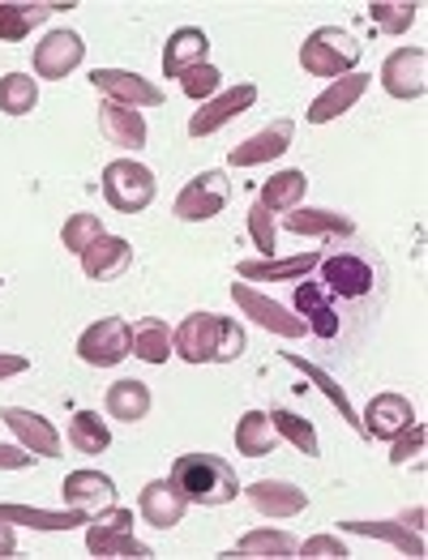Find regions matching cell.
Instances as JSON below:
<instances>
[{
    "instance_id": "obj_39",
    "label": "cell",
    "mask_w": 428,
    "mask_h": 560,
    "mask_svg": "<svg viewBox=\"0 0 428 560\" xmlns=\"http://www.w3.org/2000/svg\"><path fill=\"white\" fill-rule=\"evenodd\" d=\"M266 416H270L275 432L284 436L287 445H296V450H300V454H309V458H317V454H322L317 432H313V423H309V420H300L296 411H284V407H279V411H266Z\"/></svg>"
},
{
    "instance_id": "obj_15",
    "label": "cell",
    "mask_w": 428,
    "mask_h": 560,
    "mask_svg": "<svg viewBox=\"0 0 428 560\" xmlns=\"http://www.w3.org/2000/svg\"><path fill=\"white\" fill-rule=\"evenodd\" d=\"M0 420L18 436V445H26L35 458H60V432L51 428L48 416L26 411V407H0Z\"/></svg>"
},
{
    "instance_id": "obj_7",
    "label": "cell",
    "mask_w": 428,
    "mask_h": 560,
    "mask_svg": "<svg viewBox=\"0 0 428 560\" xmlns=\"http://www.w3.org/2000/svg\"><path fill=\"white\" fill-rule=\"evenodd\" d=\"M86 552H91V557H138V560L154 557L142 539L134 535V514L120 510V505L103 510V514L86 526Z\"/></svg>"
},
{
    "instance_id": "obj_23",
    "label": "cell",
    "mask_w": 428,
    "mask_h": 560,
    "mask_svg": "<svg viewBox=\"0 0 428 560\" xmlns=\"http://www.w3.org/2000/svg\"><path fill=\"white\" fill-rule=\"evenodd\" d=\"M197 65H210V39H206V31H197V26L172 31V39L163 44V73L167 78H185Z\"/></svg>"
},
{
    "instance_id": "obj_16",
    "label": "cell",
    "mask_w": 428,
    "mask_h": 560,
    "mask_svg": "<svg viewBox=\"0 0 428 560\" xmlns=\"http://www.w3.org/2000/svg\"><path fill=\"white\" fill-rule=\"evenodd\" d=\"M291 304H296L300 322L309 326V334H317V338H334V334L343 329V317H338V308H334V295L322 287V282L296 279V295H291Z\"/></svg>"
},
{
    "instance_id": "obj_20",
    "label": "cell",
    "mask_w": 428,
    "mask_h": 560,
    "mask_svg": "<svg viewBox=\"0 0 428 560\" xmlns=\"http://www.w3.org/2000/svg\"><path fill=\"white\" fill-rule=\"evenodd\" d=\"M244 497H248V505L262 517H296L309 510L304 488H296L287 479H257V483L244 488Z\"/></svg>"
},
{
    "instance_id": "obj_25",
    "label": "cell",
    "mask_w": 428,
    "mask_h": 560,
    "mask_svg": "<svg viewBox=\"0 0 428 560\" xmlns=\"http://www.w3.org/2000/svg\"><path fill=\"white\" fill-rule=\"evenodd\" d=\"M99 129H103V138L112 141V145H120V150H142L146 145V116L138 107H125V103H107L103 98Z\"/></svg>"
},
{
    "instance_id": "obj_47",
    "label": "cell",
    "mask_w": 428,
    "mask_h": 560,
    "mask_svg": "<svg viewBox=\"0 0 428 560\" xmlns=\"http://www.w3.org/2000/svg\"><path fill=\"white\" fill-rule=\"evenodd\" d=\"M18 552V535H13V522H0V557H13Z\"/></svg>"
},
{
    "instance_id": "obj_26",
    "label": "cell",
    "mask_w": 428,
    "mask_h": 560,
    "mask_svg": "<svg viewBox=\"0 0 428 560\" xmlns=\"http://www.w3.org/2000/svg\"><path fill=\"white\" fill-rule=\"evenodd\" d=\"M284 232L313 235V240H347L356 232V223L338 210H313V206H296L284 214Z\"/></svg>"
},
{
    "instance_id": "obj_46",
    "label": "cell",
    "mask_w": 428,
    "mask_h": 560,
    "mask_svg": "<svg viewBox=\"0 0 428 560\" xmlns=\"http://www.w3.org/2000/svg\"><path fill=\"white\" fill-rule=\"evenodd\" d=\"M31 369V360L26 355H13V351H0V381H9V376H22Z\"/></svg>"
},
{
    "instance_id": "obj_19",
    "label": "cell",
    "mask_w": 428,
    "mask_h": 560,
    "mask_svg": "<svg viewBox=\"0 0 428 560\" xmlns=\"http://www.w3.org/2000/svg\"><path fill=\"white\" fill-rule=\"evenodd\" d=\"M134 266V244L125 235H99L95 244L82 253V275L91 282H112L120 279Z\"/></svg>"
},
{
    "instance_id": "obj_9",
    "label": "cell",
    "mask_w": 428,
    "mask_h": 560,
    "mask_svg": "<svg viewBox=\"0 0 428 560\" xmlns=\"http://www.w3.org/2000/svg\"><path fill=\"white\" fill-rule=\"evenodd\" d=\"M253 103H257V86H253V82H236V86L219 91L215 98L197 103V112L189 116V138H210V133H219L228 120H236L240 112H248Z\"/></svg>"
},
{
    "instance_id": "obj_11",
    "label": "cell",
    "mask_w": 428,
    "mask_h": 560,
    "mask_svg": "<svg viewBox=\"0 0 428 560\" xmlns=\"http://www.w3.org/2000/svg\"><path fill=\"white\" fill-rule=\"evenodd\" d=\"M232 300H236L240 313H244L248 322H257V326L270 329V334H279V338H304V334H309V326H304L300 317H291L279 300L253 291L248 282H232Z\"/></svg>"
},
{
    "instance_id": "obj_35",
    "label": "cell",
    "mask_w": 428,
    "mask_h": 560,
    "mask_svg": "<svg viewBox=\"0 0 428 560\" xmlns=\"http://www.w3.org/2000/svg\"><path fill=\"white\" fill-rule=\"evenodd\" d=\"M296 535H287V530H248L244 539H240L236 548H232V557H253V560H266V557H275V560H287V557H296Z\"/></svg>"
},
{
    "instance_id": "obj_29",
    "label": "cell",
    "mask_w": 428,
    "mask_h": 560,
    "mask_svg": "<svg viewBox=\"0 0 428 560\" xmlns=\"http://www.w3.org/2000/svg\"><path fill=\"white\" fill-rule=\"evenodd\" d=\"M150 385L146 381H134V376H125V381H116L112 389H107V416L120 423H138L150 416Z\"/></svg>"
},
{
    "instance_id": "obj_44",
    "label": "cell",
    "mask_w": 428,
    "mask_h": 560,
    "mask_svg": "<svg viewBox=\"0 0 428 560\" xmlns=\"http://www.w3.org/2000/svg\"><path fill=\"white\" fill-rule=\"evenodd\" d=\"M296 552H300V557H309V560H343V557H351V552H347V544H343L338 535H313V539H304Z\"/></svg>"
},
{
    "instance_id": "obj_40",
    "label": "cell",
    "mask_w": 428,
    "mask_h": 560,
    "mask_svg": "<svg viewBox=\"0 0 428 560\" xmlns=\"http://www.w3.org/2000/svg\"><path fill=\"white\" fill-rule=\"evenodd\" d=\"M99 235H103V219L91 214V210H78V214H69V223H65V232H60V244H65L69 253H78V257H82Z\"/></svg>"
},
{
    "instance_id": "obj_30",
    "label": "cell",
    "mask_w": 428,
    "mask_h": 560,
    "mask_svg": "<svg viewBox=\"0 0 428 560\" xmlns=\"http://www.w3.org/2000/svg\"><path fill=\"white\" fill-rule=\"evenodd\" d=\"M0 522H18L31 530H78L82 522H91V514L82 510H31V505H0Z\"/></svg>"
},
{
    "instance_id": "obj_8",
    "label": "cell",
    "mask_w": 428,
    "mask_h": 560,
    "mask_svg": "<svg viewBox=\"0 0 428 560\" xmlns=\"http://www.w3.org/2000/svg\"><path fill=\"white\" fill-rule=\"evenodd\" d=\"M381 91L390 98H420L428 91V51L398 47L381 60Z\"/></svg>"
},
{
    "instance_id": "obj_28",
    "label": "cell",
    "mask_w": 428,
    "mask_h": 560,
    "mask_svg": "<svg viewBox=\"0 0 428 560\" xmlns=\"http://www.w3.org/2000/svg\"><path fill=\"white\" fill-rule=\"evenodd\" d=\"M338 530L385 539V544H394L403 557H425V539H420V530H412L407 522H365V517H351V522H338Z\"/></svg>"
},
{
    "instance_id": "obj_2",
    "label": "cell",
    "mask_w": 428,
    "mask_h": 560,
    "mask_svg": "<svg viewBox=\"0 0 428 560\" xmlns=\"http://www.w3.org/2000/svg\"><path fill=\"white\" fill-rule=\"evenodd\" d=\"M172 483L189 497V505H228L240 497V479L232 463H223L219 454H181L172 463Z\"/></svg>"
},
{
    "instance_id": "obj_42",
    "label": "cell",
    "mask_w": 428,
    "mask_h": 560,
    "mask_svg": "<svg viewBox=\"0 0 428 560\" xmlns=\"http://www.w3.org/2000/svg\"><path fill=\"white\" fill-rule=\"evenodd\" d=\"M425 441H428V432L420 420L412 423V428H403V432L390 441V467H407V463H416V458L425 454Z\"/></svg>"
},
{
    "instance_id": "obj_36",
    "label": "cell",
    "mask_w": 428,
    "mask_h": 560,
    "mask_svg": "<svg viewBox=\"0 0 428 560\" xmlns=\"http://www.w3.org/2000/svg\"><path fill=\"white\" fill-rule=\"evenodd\" d=\"M69 445H73L78 454H103V450L112 445V428L103 423L99 411H78V416L69 420Z\"/></svg>"
},
{
    "instance_id": "obj_41",
    "label": "cell",
    "mask_w": 428,
    "mask_h": 560,
    "mask_svg": "<svg viewBox=\"0 0 428 560\" xmlns=\"http://www.w3.org/2000/svg\"><path fill=\"white\" fill-rule=\"evenodd\" d=\"M248 235H253L257 253H266V257H275V253H279V228H275V214H270L262 201H253V206H248Z\"/></svg>"
},
{
    "instance_id": "obj_14",
    "label": "cell",
    "mask_w": 428,
    "mask_h": 560,
    "mask_svg": "<svg viewBox=\"0 0 428 560\" xmlns=\"http://www.w3.org/2000/svg\"><path fill=\"white\" fill-rule=\"evenodd\" d=\"M138 514L154 530H176L185 522V514H189V497L172 483V475L167 479H150L142 488V497H138Z\"/></svg>"
},
{
    "instance_id": "obj_33",
    "label": "cell",
    "mask_w": 428,
    "mask_h": 560,
    "mask_svg": "<svg viewBox=\"0 0 428 560\" xmlns=\"http://www.w3.org/2000/svg\"><path fill=\"white\" fill-rule=\"evenodd\" d=\"M284 360H287V364H291V369H300V373L309 376V381H313V385H317V389H322V394H326V398H331V402H334V411H338L343 420H347V423H351V428H356V432H360V436H365V423H360V416H356V407H351V398L343 394V385H338V381H334L331 373H322L317 364H309V360H304V355H296V351H284Z\"/></svg>"
},
{
    "instance_id": "obj_24",
    "label": "cell",
    "mask_w": 428,
    "mask_h": 560,
    "mask_svg": "<svg viewBox=\"0 0 428 560\" xmlns=\"http://www.w3.org/2000/svg\"><path fill=\"white\" fill-rule=\"evenodd\" d=\"M322 253H296V257H266V261H240V279L244 282H296L309 279L317 270Z\"/></svg>"
},
{
    "instance_id": "obj_1",
    "label": "cell",
    "mask_w": 428,
    "mask_h": 560,
    "mask_svg": "<svg viewBox=\"0 0 428 560\" xmlns=\"http://www.w3.org/2000/svg\"><path fill=\"white\" fill-rule=\"evenodd\" d=\"M248 347V334L236 317L223 313H189L172 329V355L185 364H236Z\"/></svg>"
},
{
    "instance_id": "obj_48",
    "label": "cell",
    "mask_w": 428,
    "mask_h": 560,
    "mask_svg": "<svg viewBox=\"0 0 428 560\" xmlns=\"http://www.w3.org/2000/svg\"><path fill=\"white\" fill-rule=\"evenodd\" d=\"M0 282H4V279H0Z\"/></svg>"
},
{
    "instance_id": "obj_10",
    "label": "cell",
    "mask_w": 428,
    "mask_h": 560,
    "mask_svg": "<svg viewBox=\"0 0 428 560\" xmlns=\"http://www.w3.org/2000/svg\"><path fill=\"white\" fill-rule=\"evenodd\" d=\"M317 266H322V287L331 291L334 300H365L373 291V282H378L373 266L365 257H356V253H334V257H322Z\"/></svg>"
},
{
    "instance_id": "obj_21",
    "label": "cell",
    "mask_w": 428,
    "mask_h": 560,
    "mask_svg": "<svg viewBox=\"0 0 428 560\" xmlns=\"http://www.w3.org/2000/svg\"><path fill=\"white\" fill-rule=\"evenodd\" d=\"M291 138H296V125H291V120H275V125H266L262 133H253L248 141L232 145V150H228V163H232V167H262V163L287 154Z\"/></svg>"
},
{
    "instance_id": "obj_4",
    "label": "cell",
    "mask_w": 428,
    "mask_h": 560,
    "mask_svg": "<svg viewBox=\"0 0 428 560\" xmlns=\"http://www.w3.org/2000/svg\"><path fill=\"white\" fill-rule=\"evenodd\" d=\"M154 192H159V180H154V172L146 163H138V159H116V163L103 167V197H107V206L116 214H138V210H146L154 201Z\"/></svg>"
},
{
    "instance_id": "obj_43",
    "label": "cell",
    "mask_w": 428,
    "mask_h": 560,
    "mask_svg": "<svg viewBox=\"0 0 428 560\" xmlns=\"http://www.w3.org/2000/svg\"><path fill=\"white\" fill-rule=\"evenodd\" d=\"M181 91L189 94V98H197V103H206V98H215V94L223 91V73L215 65H197V69H189L181 78Z\"/></svg>"
},
{
    "instance_id": "obj_6",
    "label": "cell",
    "mask_w": 428,
    "mask_h": 560,
    "mask_svg": "<svg viewBox=\"0 0 428 560\" xmlns=\"http://www.w3.org/2000/svg\"><path fill=\"white\" fill-rule=\"evenodd\" d=\"M129 355H134V326L125 317H103L78 338V360L91 369H116Z\"/></svg>"
},
{
    "instance_id": "obj_18",
    "label": "cell",
    "mask_w": 428,
    "mask_h": 560,
    "mask_svg": "<svg viewBox=\"0 0 428 560\" xmlns=\"http://www.w3.org/2000/svg\"><path fill=\"white\" fill-rule=\"evenodd\" d=\"M369 86H373L369 73H343V78H334L331 86L309 103V125H331V120H338L343 112H351L365 98Z\"/></svg>"
},
{
    "instance_id": "obj_5",
    "label": "cell",
    "mask_w": 428,
    "mask_h": 560,
    "mask_svg": "<svg viewBox=\"0 0 428 560\" xmlns=\"http://www.w3.org/2000/svg\"><path fill=\"white\" fill-rule=\"evenodd\" d=\"M228 201H232V180H228V172L206 167V172H197L189 185L181 188L172 214H176L181 223H210V219L223 214Z\"/></svg>"
},
{
    "instance_id": "obj_17",
    "label": "cell",
    "mask_w": 428,
    "mask_h": 560,
    "mask_svg": "<svg viewBox=\"0 0 428 560\" xmlns=\"http://www.w3.org/2000/svg\"><path fill=\"white\" fill-rule=\"evenodd\" d=\"M60 492H65V505L82 514H103L116 505V479L103 470H69Z\"/></svg>"
},
{
    "instance_id": "obj_45",
    "label": "cell",
    "mask_w": 428,
    "mask_h": 560,
    "mask_svg": "<svg viewBox=\"0 0 428 560\" xmlns=\"http://www.w3.org/2000/svg\"><path fill=\"white\" fill-rule=\"evenodd\" d=\"M35 467V454L26 445H0V470H26Z\"/></svg>"
},
{
    "instance_id": "obj_3",
    "label": "cell",
    "mask_w": 428,
    "mask_h": 560,
    "mask_svg": "<svg viewBox=\"0 0 428 560\" xmlns=\"http://www.w3.org/2000/svg\"><path fill=\"white\" fill-rule=\"evenodd\" d=\"M365 47L356 35H347L343 26H317L304 44H300V65L309 78H343V73H356Z\"/></svg>"
},
{
    "instance_id": "obj_32",
    "label": "cell",
    "mask_w": 428,
    "mask_h": 560,
    "mask_svg": "<svg viewBox=\"0 0 428 560\" xmlns=\"http://www.w3.org/2000/svg\"><path fill=\"white\" fill-rule=\"evenodd\" d=\"M275 445H279V432H275V423L266 411H244L236 423V450L244 458H266V454H275Z\"/></svg>"
},
{
    "instance_id": "obj_34",
    "label": "cell",
    "mask_w": 428,
    "mask_h": 560,
    "mask_svg": "<svg viewBox=\"0 0 428 560\" xmlns=\"http://www.w3.org/2000/svg\"><path fill=\"white\" fill-rule=\"evenodd\" d=\"M134 355L146 364H167L172 360V326L163 317H142L134 326Z\"/></svg>"
},
{
    "instance_id": "obj_38",
    "label": "cell",
    "mask_w": 428,
    "mask_h": 560,
    "mask_svg": "<svg viewBox=\"0 0 428 560\" xmlns=\"http://www.w3.org/2000/svg\"><path fill=\"white\" fill-rule=\"evenodd\" d=\"M369 18H373V26L385 31V35H407L412 22L420 18V4L416 0H373L369 4Z\"/></svg>"
},
{
    "instance_id": "obj_13",
    "label": "cell",
    "mask_w": 428,
    "mask_h": 560,
    "mask_svg": "<svg viewBox=\"0 0 428 560\" xmlns=\"http://www.w3.org/2000/svg\"><path fill=\"white\" fill-rule=\"evenodd\" d=\"M86 60V44L78 31H48L44 44H35V78L60 82Z\"/></svg>"
},
{
    "instance_id": "obj_37",
    "label": "cell",
    "mask_w": 428,
    "mask_h": 560,
    "mask_svg": "<svg viewBox=\"0 0 428 560\" xmlns=\"http://www.w3.org/2000/svg\"><path fill=\"white\" fill-rule=\"evenodd\" d=\"M39 103V82L31 73H4L0 78V112L4 116H26Z\"/></svg>"
},
{
    "instance_id": "obj_31",
    "label": "cell",
    "mask_w": 428,
    "mask_h": 560,
    "mask_svg": "<svg viewBox=\"0 0 428 560\" xmlns=\"http://www.w3.org/2000/svg\"><path fill=\"white\" fill-rule=\"evenodd\" d=\"M304 188H309V176L296 172V167H287V172H275V176L262 185L257 201H262L270 214H287V210H296V206L304 201Z\"/></svg>"
},
{
    "instance_id": "obj_22",
    "label": "cell",
    "mask_w": 428,
    "mask_h": 560,
    "mask_svg": "<svg viewBox=\"0 0 428 560\" xmlns=\"http://www.w3.org/2000/svg\"><path fill=\"white\" fill-rule=\"evenodd\" d=\"M360 423H365V436L369 441H394L403 428L416 423V407L403 394H378Z\"/></svg>"
},
{
    "instance_id": "obj_12",
    "label": "cell",
    "mask_w": 428,
    "mask_h": 560,
    "mask_svg": "<svg viewBox=\"0 0 428 560\" xmlns=\"http://www.w3.org/2000/svg\"><path fill=\"white\" fill-rule=\"evenodd\" d=\"M91 86H95L107 103H125V107H163V91L154 82H146L142 73H129V69H95L91 73Z\"/></svg>"
},
{
    "instance_id": "obj_27",
    "label": "cell",
    "mask_w": 428,
    "mask_h": 560,
    "mask_svg": "<svg viewBox=\"0 0 428 560\" xmlns=\"http://www.w3.org/2000/svg\"><path fill=\"white\" fill-rule=\"evenodd\" d=\"M56 9H69V4H0V44H22L26 35H35V26H44Z\"/></svg>"
}]
</instances>
